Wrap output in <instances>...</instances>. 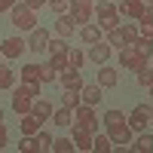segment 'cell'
<instances>
[{"label": "cell", "instance_id": "277c9868", "mask_svg": "<svg viewBox=\"0 0 153 153\" xmlns=\"http://www.w3.org/2000/svg\"><path fill=\"white\" fill-rule=\"evenodd\" d=\"M68 16H71V22L74 25H89L92 22V16H95V0H71V9H68Z\"/></svg>", "mask_w": 153, "mask_h": 153}, {"label": "cell", "instance_id": "5bb4252c", "mask_svg": "<svg viewBox=\"0 0 153 153\" xmlns=\"http://www.w3.org/2000/svg\"><path fill=\"white\" fill-rule=\"evenodd\" d=\"M80 98H83V104H92V107H95V104H98V101L104 98V95H101V86H98V83H92V86H86V83H83Z\"/></svg>", "mask_w": 153, "mask_h": 153}, {"label": "cell", "instance_id": "1f68e13d", "mask_svg": "<svg viewBox=\"0 0 153 153\" xmlns=\"http://www.w3.org/2000/svg\"><path fill=\"white\" fill-rule=\"evenodd\" d=\"M34 141H37V150H40V153H49V150H52V138H49L46 132H37Z\"/></svg>", "mask_w": 153, "mask_h": 153}, {"label": "cell", "instance_id": "8fae6325", "mask_svg": "<svg viewBox=\"0 0 153 153\" xmlns=\"http://www.w3.org/2000/svg\"><path fill=\"white\" fill-rule=\"evenodd\" d=\"M147 6V0H120V16H129V19H141V12Z\"/></svg>", "mask_w": 153, "mask_h": 153}, {"label": "cell", "instance_id": "52a82bcc", "mask_svg": "<svg viewBox=\"0 0 153 153\" xmlns=\"http://www.w3.org/2000/svg\"><path fill=\"white\" fill-rule=\"evenodd\" d=\"M126 123H129L132 132H144L147 126H150V107H147V104H138L129 117H126Z\"/></svg>", "mask_w": 153, "mask_h": 153}, {"label": "cell", "instance_id": "8d00e7d4", "mask_svg": "<svg viewBox=\"0 0 153 153\" xmlns=\"http://www.w3.org/2000/svg\"><path fill=\"white\" fill-rule=\"evenodd\" d=\"M46 3H49V9H52V12H58V16L71 9V0H46Z\"/></svg>", "mask_w": 153, "mask_h": 153}, {"label": "cell", "instance_id": "603a6c76", "mask_svg": "<svg viewBox=\"0 0 153 153\" xmlns=\"http://www.w3.org/2000/svg\"><path fill=\"white\" fill-rule=\"evenodd\" d=\"M61 104H65V107H71V110H76V107L83 104L80 89H65V95H61Z\"/></svg>", "mask_w": 153, "mask_h": 153}, {"label": "cell", "instance_id": "f35d334b", "mask_svg": "<svg viewBox=\"0 0 153 153\" xmlns=\"http://www.w3.org/2000/svg\"><path fill=\"white\" fill-rule=\"evenodd\" d=\"M6 144H9V132H6V126L0 123V150H3Z\"/></svg>", "mask_w": 153, "mask_h": 153}, {"label": "cell", "instance_id": "83f0119b", "mask_svg": "<svg viewBox=\"0 0 153 153\" xmlns=\"http://www.w3.org/2000/svg\"><path fill=\"white\" fill-rule=\"evenodd\" d=\"M120 28H123V37H126V43H135L138 37H141V31H138V25H135V22H123Z\"/></svg>", "mask_w": 153, "mask_h": 153}, {"label": "cell", "instance_id": "5b68a950", "mask_svg": "<svg viewBox=\"0 0 153 153\" xmlns=\"http://www.w3.org/2000/svg\"><path fill=\"white\" fill-rule=\"evenodd\" d=\"M120 65L126 68V71H141V68H147V55H141L135 49V43H126V46H120Z\"/></svg>", "mask_w": 153, "mask_h": 153}, {"label": "cell", "instance_id": "d6986e66", "mask_svg": "<svg viewBox=\"0 0 153 153\" xmlns=\"http://www.w3.org/2000/svg\"><path fill=\"white\" fill-rule=\"evenodd\" d=\"M52 123L58 126V129H68V126L74 123V110H71V107H58V110H52Z\"/></svg>", "mask_w": 153, "mask_h": 153}, {"label": "cell", "instance_id": "4fadbf2b", "mask_svg": "<svg viewBox=\"0 0 153 153\" xmlns=\"http://www.w3.org/2000/svg\"><path fill=\"white\" fill-rule=\"evenodd\" d=\"M120 83V74L113 71V68H107V65H101V71H98V86L101 89H113Z\"/></svg>", "mask_w": 153, "mask_h": 153}, {"label": "cell", "instance_id": "ba28073f", "mask_svg": "<svg viewBox=\"0 0 153 153\" xmlns=\"http://www.w3.org/2000/svg\"><path fill=\"white\" fill-rule=\"evenodd\" d=\"M25 37H6L3 43H0V55H6V58H22L25 52Z\"/></svg>", "mask_w": 153, "mask_h": 153}, {"label": "cell", "instance_id": "7402d4cb", "mask_svg": "<svg viewBox=\"0 0 153 153\" xmlns=\"http://www.w3.org/2000/svg\"><path fill=\"white\" fill-rule=\"evenodd\" d=\"M92 150H98V153H110L113 150V141H110V135H92Z\"/></svg>", "mask_w": 153, "mask_h": 153}, {"label": "cell", "instance_id": "6da1fadb", "mask_svg": "<svg viewBox=\"0 0 153 153\" xmlns=\"http://www.w3.org/2000/svg\"><path fill=\"white\" fill-rule=\"evenodd\" d=\"M104 126H107V135H110V141L113 144H129L132 141V129H129V123H126V117L120 110H107L104 113Z\"/></svg>", "mask_w": 153, "mask_h": 153}, {"label": "cell", "instance_id": "3957f363", "mask_svg": "<svg viewBox=\"0 0 153 153\" xmlns=\"http://www.w3.org/2000/svg\"><path fill=\"white\" fill-rule=\"evenodd\" d=\"M95 16H98V28L101 31L120 28V9L113 6L110 0H98V3H95Z\"/></svg>", "mask_w": 153, "mask_h": 153}, {"label": "cell", "instance_id": "8992f818", "mask_svg": "<svg viewBox=\"0 0 153 153\" xmlns=\"http://www.w3.org/2000/svg\"><path fill=\"white\" fill-rule=\"evenodd\" d=\"M74 126H76V129H83V132H89V135L98 132V117H95L92 104H80V107L74 110Z\"/></svg>", "mask_w": 153, "mask_h": 153}, {"label": "cell", "instance_id": "74e56055", "mask_svg": "<svg viewBox=\"0 0 153 153\" xmlns=\"http://www.w3.org/2000/svg\"><path fill=\"white\" fill-rule=\"evenodd\" d=\"M138 31L141 37H153V22H138Z\"/></svg>", "mask_w": 153, "mask_h": 153}, {"label": "cell", "instance_id": "9a60e30c", "mask_svg": "<svg viewBox=\"0 0 153 153\" xmlns=\"http://www.w3.org/2000/svg\"><path fill=\"white\" fill-rule=\"evenodd\" d=\"M43 129V120L34 113H22V135H37Z\"/></svg>", "mask_w": 153, "mask_h": 153}, {"label": "cell", "instance_id": "4316f807", "mask_svg": "<svg viewBox=\"0 0 153 153\" xmlns=\"http://www.w3.org/2000/svg\"><path fill=\"white\" fill-rule=\"evenodd\" d=\"M46 49H49V55H68V43H65V37H58V40H49L46 43Z\"/></svg>", "mask_w": 153, "mask_h": 153}, {"label": "cell", "instance_id": "836d02e7", "mask_svg": "<svg viewBox=\"0 0 153 153\" xmlns=\"http://www.w3.org/2000/svg\"><path fill=\"white\" fill-rule=\"evenodd\" d=\"M135 76H138V86H144V89H147V86L153 83V68H141Z\"/></svg>", "mask_w": 153, "mask_h": 153}, {"label": "cell", "instance_id": "f1b7e54d", "mask_svg": "<svg viewBox=\"0 0 153 153\" xmlns=\"http://www.w3.org/2000/svg\"><path fill=\"white\" fill-rule=\"evenodd\" d=\"M52 150H55V153H71V150H76V147H74V138H52Z\"/></svg>", "mask_w": 153, "mask_h": 153}, {"label": "cell", "instance_id": "484cf974", "mask_svg": "<svg viewBox=\"0 0 153 153\" xmlns=\"http://www.w3.org/2000/svg\"><path fill=\"white\" fill-rule=\"evenodd\" d=\"M68 65H71V68H83V65H86V52H83V49H76V46H71V49H68Z\"/></svg>", "mask_w": 153, "mask_h": 153}, {"label": "cell", "instance_id": "44dd1931", "mask_svg": "<svg viewBox=\"0 0 153 153\" xmlns=\"http://www.w3.org/2000/svg\"><path fill=\"white\" fill-rule=\"evenodd\" d=\"M129 150H135V153H153V135L141 132V135H138V141H135Z\"/></svg>", "mask_w": 153, "mask_h": 153}, {"label": "cell", "instance_id": "e0dca14e", "mask_svg": "<svg viewBox=\"0 0 153 153\" xmlns=\"http://www.w3.org/2000/svg\"><path fill=\"white\" fill-rule=\"evenodd\" d=\"M74 28H76V25L71 22V16H68V12H61V16H58V22H55V34L68 40V37H74Z\"/></svg>", "mask_w": 153, "mask_h": 153}, {"label": "cell", "instance_id": "7bdbcfd3", "mask_svg": "<svg viewBox=\"0 0 153 153\" xmlns=\"http://www.w3.org/2000/svg\"><path fill=\"white\" fill-rule=\"evenodd\" d=\"M150 123H153V107H150Z\"/></svg>", "mask_w": 153, "mask_h": 153}, {"label": "cell", "instance_id": "d590c367", "mask_svg": "<svg viewBox=\"0 0 153 153\" xmlns=\"http://www.w3.org/2000/svg\"><path fill=\"white\" fill-rule=\"evenodd\" d=\"M19 150H22V153H31V150H37V141H34V135H22V141H19Z\"/></svg>", "mask_w": 153, "mask_h": 153}, {"label": "cell", "instance_id": "7a4b0ae2", "mask_svg": "<svg viewBox=\"0 0 153 153\" xmlns=\"http://www.w3.org/2000/svg\"><path fill=\"white\" fill-rule=\"evenodd\" d=\"M9 19H12V28L16 31H34L37 28V9L25 6V3H16L9 9Z\"/></svg>", "mask_w": 153, "mask_h": 153}, {"label": "cell", "instance_id": "b9f144b4", "mask_svg": "<svg viewBox=\"0 0 153 153\" xmlns=\"http://www.w3.org/2000/svg\"><path fill=\"white\" fill-rule=\"evenodd\" d=\"M147 92H150V98H153V83H150V86H147Z\"/></svg>", "mask_w": 153, "mask_h": 153}, {"label": "cell", "instance_id": "7c38bea8", "mask_svg": "<svg viewBox=\"0 0 153 153\" xmlns=\"http://www.w3.org/2000/svg\"><path fill=\"white\" fill-rule=\"evenodd\" d=\"M46 43H49V34H46L43 28H34L31 37H28V49H31V52H43Z\"/></svg>", "mask_w": 153, "mask_h": 153}, {"label": "cell", "instance_id": "ac0fdd59", "mask_svg": "<svg viewBox=\"0 0 153 153\" xmlns=\"http://www.w3.org/2000/svg\"><path fill=\"white\" fill-rule=\"evenodd\" d=\"M74 147H76V150H83V153H89V150H92V135L74 126Z\"/></svg>", "mask_w": 153, "mask_h": 153}, {"label": "cell", "instance_id": "9c48e42d", "mask_svg": "<svg viewBox=\"0 0 153 153\" xmlns=\"http://www.w3.org/2000/svg\"><path fill=\"white\" fill-rule=\"evenodd\" d=\"M86 58H89V61H95V65H107V58H110V43H104V40L89 43Z\"/></svg>", "mask_w": 153, "mask_h": 153}, {"label": "cell", "instance_id": "2e32d148", "mask_svg": "<svg viewBox=\"0 0 153 153\" xmlns=\"http://www.w3.org/2000/svg\"><path fill=\"white\" fill-rule=\"evenodd\" d=\"M52 110H55V107L49 104L46 98H34V104H31V113H34V117H40L43 123H46V120H52Z\"/></svg>", "mask_w": 153, "mask_h": 153}, {"label": "cell", "instance_id": "ee69618b", "mask_svg": "<svg viewBox=\"0 0 153 153\" xmlns=\"http://www.w3.org/2000/svg\"><path fill=\"white\" fill-rule=\"evenodd\" d=\"M0 123H3V110H0Z\"/></svg>", "mask_w": 153, "mask_h": 153}, {"label": "cell", "instance_id": "d4e9b609", "mask_svg": "<svg viewBox=\"0 0 153 153\" xmlns=\"http://www.w3.org/2000/svg\"><path fill=\"white\" fill-rule=\"evenodd\" d=\"M12 86H16V71L0 65V89H12Z\"/></svg>", "mask_w": 153, "mask_h": 153}, {"label": "cell", "instance_id": "f6af8a7d", "mask_svg": "<svg viewBox=\"0 0 153 153\" xmlns=\"http://www.w3.org/2000/svg\"><path fill=\"white\" fill-rule=\"evenodd\" d=\"M150 6H153V0H150Z\"/></svg>", "mask_w": 153, "mask_h": 153}, {"label": "cell", "instance_id": "60d3db41", "mask_svg": "<svg viewBox=\"0 0 153 153\" xmlns=\"http://www.w3.org/2000/svg\"><path fill=\"white\" fill-rule=\"evenodd\" d=\"M16 3H19V0H0V12H9Z\"/></svg>", "mask_w": 153, "mask_h": 153}, {"label": "cell", "instance_id": "ffe728a7", "mask_svg": "<svg viewBox=\"0 0 153 153\" xmlns=\"http://www.w3.org/2000/svg\"><path fill=\"white\" fill-rule=\"evenodd\" d=\"M101 34H104V31H101L98 25H92V22L80 28V37H83V43H98V40H101Z\"/></svg>", "mask_w": 153, "mask_h": 153}, {"label": "cell", "instance_id": "30bf717a", "mask_svg": "<svg viewBox=\"0 0 153 153\" xmlns=\"http://www.w3.org/2000/svg\"><path fill=\"white\" fill-rule=\"evenodd\" d=\"M58 83L65 86V89H83V74H80V68L61 71V74H58Z\"/></svg>", "mask_w": 153, "mask_h": 153}, {"label": "cell", "instance_id": "e575fe53", "mask_svg": "<svg viewBox=\"0 0 153 153\" xmlns=\"http://www.w3.org/2000/svg\"><path fill=\"white\" fill-rule=\"evenodd\" d=\"M49 65H52V68H55L58 74L71 68V65H68V55H49Z\"/></svg>", "mask_w": 153, "mask_h": 153}, {"label": "cell", "instance_id": "cb8c5ba5", "mask_svg": "<svg viewBox=\"0 0 153 153\" xmlns=\"http://www.w3.org/2000/svg\"><path fill=\"white\" fill-rule=\"evenodd\" d=\"M22 83H40V65H25L22 68Z\"/></svg>", "mask_w": 153, "mask_h": 153}, {"label": "cell", "instance_id": "d6a6232c", "mask_svg": "<svg viewBox=\"0 0 153 153\" xmlns=\"http://www.w3.org/2000/svg\"><path fill=\"white\" fill-rule=\"evenodd\" d=\"M107 43H110V46H126L123 28H113V31H107Z\"/></svg>", "mask_w": 153, "mask_h": 153}, {"label": "cell", "instance_id": "f546056e", "mask_svg": "<svg viewBox=\"0 0 153 153\" xmlns=\"http://www.w3.org/2000/svg\"><path fill=\"white\" fill-rule=\"evenodd\" d=\"M135 49H138V52H141V55H153V37H138V40H135Z\"/></svg>", "mask_w": 153, "mask_h": 153}, {"label": "cell", "instance_id": "4dcf8cb0", "mask_svg": "<svg viewBox=\"0 0 153 153\" xmlns=\"http://www.w3.org/2000/svg\"><path fill=\"white\" fill-rule=\"evenodd\" d=\"M55 80H58V71L49 65V61H46V65H40V83H55Z\"/></svg>", "mask_w": 153, "mask_h": 153}, {"label": "cell", "instance_id": "ab89813d", "mask_svg": "<svg viewBox=\"0 0 153 153\" xmlns=\"http://www.w3.org/2000/svg\"><path fill=\"white\" fill-rule=\"evenodd\" d=\"M19 3H25V6H31V9H40V6H46V0H19Z\"/></svg>", "mask_w": 153, "mask_h": 153}]
</instances>
